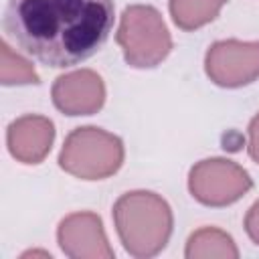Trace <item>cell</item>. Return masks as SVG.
<instances>
[{"mask_svg": "<svg viewBox=\"0 0 259 259\" xmlns=\"http://www.w3.org/2000/svg\"><path fill=\"white\" fill-rule=\"evenodd\" d=\"M113 18V0H8L4 30L24 55L63 69L93 57Z\"/></svg>", "mask_w": 259, "mask_h": 259, "instance_id": "6da1fadb", "label": "cell"}, {"mask_svg": "<svg viewBox=\"0 0 259 259\" xmlns=\"http://www.w3.org/2000/svg\"><path fill=\"white\" fill-rule=\"evenodd\" d=\"M113 223L123 249L132 257L158 255L172 235V208L150 190H132L113 204Z\"/></svg>", "mask_w": 259, "mask_h": 259, "instance_id": "7a4b0ae2", "label": "cell"}, {"mask_svg": "<svg viewBox=\"0 0 259 259\" xmlns=\"http://www.w3.org/2000/svg\"><path fill=\"white\" fill-rule=\"evenodd\" d=\"M123 164V142L101 127L73 130L61 148L59 166L81 178L101 180L115 174Z\"/></svg>", "mask_w": 259, "mask_h": 259, "instance_id": "3957f363", "label": "cell"}, {"mask_svg": "<svg viewBox=\"0 0 259 259\" xmlns=\"http://www.w3.org/2000/svg\"><path fill=\"white\" fill-rule=\"evenodd\" d=\"M115 40L125 63L136 69L156 67L172 51V38L160 12L146 4H132L121 12Z\"/></svg>", "mask_w": 259, "mask_h": 259, "instance_id": "277c9868", "label": "cell"}, {"mask_svg": "<svg viewBox=\"0 0 259 259\" xmlns=\"http://www.w3.org/2000/svg\"><path fill=\"white\" fill-rule=\"evenodd\" d=\"M253 186L249 172L227 158H206L190 168L188 190L192 198L206 206H227L237 202Z\"/></svg>", "mask_w": 259, "mask_h": 259, "instance_id": "5b68a950", "label": "cell"}, {"mask_svg": "<svg viewBox=\"0 0 259 259\" xmlns=\"http://www.w3.org/2000/svg\"><path fill=\"white\" fill-rule=\"evenodd\" d=\"M204 71L219 87L235 89L253 83L259 77V40L229 38L212 42L204 55Z\"/></svg>", "mask_w": 259, "mask_h": 259, "instance_id": "8992f818", "label": "cell"}, {"mask_svg": "<svg viewBox=\"0 0 259 259\" xmlns=\"http://www.w3.org/2000/svg\"><path fill=\"white\" fill-rule=\"evenodd\" d=\"M61 251L73 259H111L115 253L103 231V223L95 212L83 210L65 217L57 229Z\"/></svg>", "mask_w": 259, "mask_h": 259, "instance_id": "52a82bcc", "label": "cell"}, {"mask_svg": "<svg viewBox=\"0 0 259 259\" xmlns=\"http://www.w3.org/2000/svg\"><path fill=\"white\" fill-rule=\"evenodd\" d=\"M53 103L65 115H91L105 103L103 79L91 69H79L55 79Z\"/></svg>", "mask_w": 259, "mask_h": 259, "instance_id": "ba28073f", "label": "cell"}, {"mask_svg": "<svg viewBox=\"0 0 259 259\" xmlns=\"http://www.w3.org/2000/svg\"><path fill=\"white\" fill-rule=\"evenodd\" d=\"M55 140V125L45 115H22L6 130V144L12 158L22 164H40L51 152Z\"/></svg>", "mask_w": 259, "mask_h": 259, "instance_id": "9c48e42d", "label": "cell"}, {"mask_svg": "<svg viewBox=\"0 0 259 259\" xmlns=\"http://www.w3.org/2000/svg\"><path fill=\"white\" fill-rule=\"evenodd\" d=\"M184 257H188V259H198V257L237 259L239 249H237V245L229 233H225L217 227H202L188 237Z\"/></svg>", "mask_w": 259, "mask_h": 259, "instance_id": "30bf717a", "label": "cell"}, {"mask_svg": "<svg viewBox=\"0 0 259 259\" xmlns=\"http://www.w3.org/2000/svg\"><path fill=\"white\" fill-rule=\"evenodd\" d=\"M229 0H170V16L182 30H196L212 22Z\"/></svg>", "mask_w": 259, "mask_h": 259, "instance_id": "8fae6325", "label": "cell"}, {"mask_svg": "<svg viewBox=\"0 0 259 259\" xmlns=\"http://www.w3.org/2000/svg\"><path fill=\"white\" fill-rule=\"evenodd\" d=\"M0 49H2L0 51V81H2V85L38 83V75L26 59H22L18 53H14L8 42H2Z\"/></svg>", "mask_w": 259, "mask_h": 259, "instance_id": "7c38bea8", "label": "cell"}, {"mask_svg": "<svg viewBox=\"0 0 259 259\" xmlns=\"http://www.w3.org/2000/svg\"><path fill=\"white\" fill-rule=\"evenodd\" d=\"M245 231H247L249 239L255 245H259V200H255L245 214Z\"/></svg>", "mask_w": 259, "mask_h": 259, "instance_id": "4fadbf2b", "label": "cell"}, {"mask_svg": "<svg viewBox=\"0 0 259 259\" xmlns=\"http://www.w3.org/2000/svg\"><path fill=\"white\" fill-rule=\"evenodd\" d=\"M247 150H249L251 160H255L259 164V113L249 123V146H247Z\"/></svg>", "mask_w": 259, "mask_h": 259, "instance_id": "5bb4252c", "label": "cell"}, {"mask_svg": "<svg viewBox=\"0 0 259 259\" xmlns=\"http://www.w3.org/2000/svg\"><path fill=\"white\" fill-rule=\"evenodd\" d=\"M26 257H47V259H51V253L49 251H24L20 255V259H26Z\"/></svg>", "mask_w": 259, "mask_h": 259, "instance_id": "9a60e30c", "label": "cell"}]
</instances>
